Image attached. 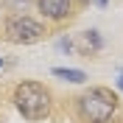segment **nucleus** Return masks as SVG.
<instances>
[{
    "mask_svg": "<svg viewBox=\"0 0 123 123\" xmlns=\"http://www.w3.org/2000/svg\"><path fill=\"white\" fill-rule=\"evenodd\" d=\"M115 109H117V98L106 87H92L76 98V112L84 123H109Z\"/></svg>",
    "mask_w": 123,
    "mask_h": 123,
    "instance_id": "nucleus-1",
    "label": "nucleus"
},
{
    "mask_svg": "<svg viewBox=\"0 0 123 123\" xmlns=\"http://www.w3.org/2000/svg\"><path fill=\"white\" fill-rule=\"evenodd\" d=\"M14 106L28 120H45L50 115V92L39 81H23L14 87Z\"/></svg>",
    "mask_w": 123,
    "mask_h": 123,
    "instance_id": "nucleus-2",
    "label": "nucleus"
},
{
    "mask_svg": "<svg viewBox=\"0 0 123 123\" xmlns=\"http://www.w3.org/2000/svg\"><path fill=\"white\" fill-rule=\"evenodd\" d=\"M42 37H45V25L25 14H14L6 20V39L14 45H31V42H39Z\"/></svg>",
    "mask_w": 123,
    "mask_h": 123,
    "instance_id": "nucleus-3",
    "label": "nucleus"
},
{
    "mask_svg": "<svg viewBox=\"0 0 123 123\" xmlns=\"http://www.w3.org/2000/svg\"><path fill=\"white\" fill-rule=\"evenodd\" d=\"M42 17L53 20V23H62L73 14V0H37Z\"/></svg>",
    "mask_w": 123,
    "mask_h": 123,
    "instance_id": "nucleus-4",
    "label": "nucleus"
},
{
    "mask_svg": "<svg viewBox=\"0 0 123 123\" xmlns=\"http://www.w3.org/2000/svg\"><path fill=\"white\" fill-rule=\"evenodd\" d=\"M53 76L56 78H64V81H73V84H84L87 81L84 70H73V67H53Z\"/></svg>",
    "mask_w": 123,
    "mask_h": 123,
    "instance_id": "nucleus-5",
    "label": "nucleus"
},
{
    "mask_svg": "<svg viewBox=\"0 0 123 123\" xmlns=\"http://www.w3.org/2000/svg\"><path fill=\"white\" fill-rule=\"evenodd\" d=\"M87 42H90V45L95 48V50H98V48L104 45V42H101V37H98V31H87Z\"/></svg>",
    "mask_w": 123,
    "mask_h": 123,
    "instance_id": "nucleus-6",
    "label": "nucleus"
},
{
    "mask_svg": "<svg viewBox=\"0 0 123 123\" xmlns=\"http://www.w3.org/2000/svg\"><path fill=\"white\" fill-rule=\"evenodd\" d=\"M59 48L62 50H70V39H59Z\"/></svg>",
    "mask_w": 123,
    "mask_h": 123,
    "instance_id": "nucleus-7",
    "label": "nucleus"
},
{
    "mask_svg": "<svg viewBox=\"0 0 123 123\" xmlns=\"http://www.w3.org/2000/svg\"><path fill=\"white\" fill-rule=\"evenodd\" d=\"M14 3H20V6H25L28 0H8V6H14Z\"/></svg>",
    "mask_w": 123,
    "mask_h": 123,
    "instance_id": "nucleus-8",
    "label": "nucleus"
},
{
    "mask_svg": "<svg viewBox=\"0 0 123 123\" xmlns=\"http://www.w3.org/2000/svg\"><path fill=\"white\" fill-rule=\"evenodd\" d=\"M117 87H120V90H123V73H120V76H117Z\"/></svg>",
    "mask_w": 123,
    "mask_h": 123,
    "instance_id": "nucleus-9",
    "label": "nucleus"
},
{
    "mask_svg": "<svg viewBox=\"0 0 123 123\" xmlns=\"http://www.w3.org/2000/svg\"><path fill=\"white\" fill-rule=\"evenodd\" d=\"M95 3H98V6H106V3H109V0H95Z\"/></svg>",
    "mask_w": 123,
    "mask_h": 123,
    "instance_id": "nucleus-10",
    "label": "nucleus"
},
{
    "mask_svg": "<svg viewBox=\"0 0 123 123\" xmlns=\"http://www.w3.org/2000/svg\"><path fill=\"white\" fill-rule=\"evenodd\" d=\"M0 67H3V59H0Z\"/></svg>",
    "mask_w": 123,
    "mask_h": 123,
    "instance_id": "nucleus-11",
    "label": "nucleus"
}]
</instances>
